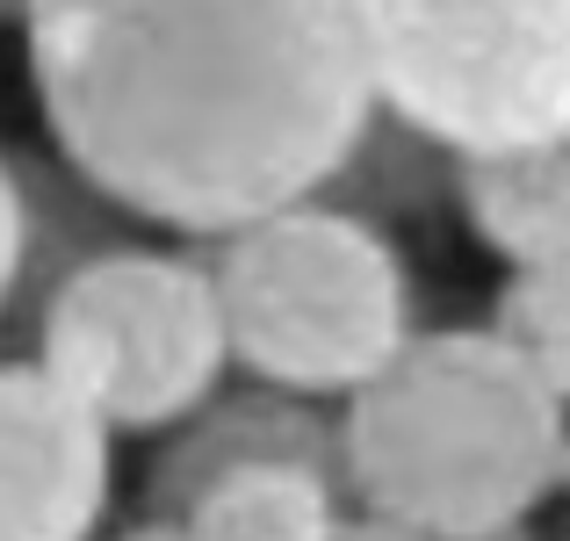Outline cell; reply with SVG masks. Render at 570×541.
<instances>
[{
  "instance_id": "6da1fadb",
  "label": "cell",
  "mask_w": 570,
  "mask_h": 541,
  "mask_svg": "<svg viewBox=\"0 0 570 541\" xmlns=\"http://www.w3.org/2000/svg\"><path fill=\"white\" fill-rule=\"evenodd\" d=\"M14 22L72 180L209 246L325 195L383 116L368 0H22Z\"/></svg>"
},
{
  "instance_id": "7a4b0ae2",
  "label": "cell",
  "mask_w": 570,
  "mask_h": 541,
  "mask_svg": "<svg viewBox=\"0 0 570 541\" xmlns=\"http://www.w3.org/2000/svg\"><path fill=\"white\" fill-rule=\"evenodd\" d=\"M570 397L491 325L412 333L368 390L340 404V476L354 513L426 541L528 528L563 491Z\"/></svg>"
},
{
  "instance_id": "3957f363",
  "label": "cell",
  "mask_w": 570,
  "mask_h": 541,
  "mask_svg": "<svg viewBox=\"0 0 570 541\" xmlns=\"http://www.w3.org/2000/svg\"><path fill=\"white\" fill-rule=\"evenodd\" d=\"M209 275L224 296L232 368L289 397L347 404L412 347V267L376 217L311 195L217 238Z\"/></svg>"
},
{
  "instance_id": "277c9868",
  "label": "cell",
  "mask_w": 570,
  "mask_h": 541,
  "mask_svg": "<svg viewBox=\"0 0 570 541\" xmlns=\"http://www.w3.org/2000/svg\"><path fill=\"white\" fill-rule=\"evenodd\" d=\"M37 361L109 433H174L232 375L217 275L167 246H95L43 296Z\"/></svg>"
},
{
  "instance_id": "5b68a950",
  "label": "cell",
  "mask_w": 570,
  "mask_h": 541,
  "mask_svg": "<svg viewBox=\"0 0 570 541\" xmlns=\"http://www.w3.org/2000/svg\"><path fill=\"white\" fill-rule=\"evenodd\" d=\"M368 58L383 116L448 159L570 130V0H368Z\"/></svg>"
},
{
  "instance_id": "8992f818",
  "label": "cell",
  "mask_w": 570,
  "mask_h": 541,
  "mask_svg": "<svg viewBox=\"0 0 570 541\" xmlns=\"http://www.w3.org/2000/svg\"><path fill=\"white\" fill-rule=\"evenodd\" d=\"M116 499V433L43 368L0 361V541H95Z\"/></svg>"
},
{
  "instance_id": "52a82bcc",
  "label": "cell",
  "mask_w": 570,
  "mask_h": 541,
  "mask_svg": "<svg viewBox=\"0 0 570 541\" xmlns=\"http://www.w3.org/2000/svg\"><path fill=\"white\" fill-rule=\"evenodd\" d=\"M246 462H311V470L340 476V412L318 397H289V390H217L195 419L167 433L153 462V513L181 520L203 484ZM347 484V476H340Z\"/></svg>"
},
{
  "instance_id": "ba28073f",
  "label": "cell",
  "mask_w": 570,
  "mask_h": 541,
  "mask_svg": "<svg viewBox=\"0 0 570 541\" xmlns=\"http://www.w3.org/2000/svg\"><path fill=\"white\" fill-rule=\"evenodd\" d=\"M455 209L499 267L570 260V130L542 145H520V153L462 159Z\"/></svg>"
},
{
  "instance_id": "9c48e42d",
  "label": "cell",
  "mask_w": 570,
  "mask_h": 541,
  "mask_svg": "<svg viewBox=\"0 0 570 541\" xmlns=\"http://www.w3.org/2000/svg\"><path fill=\"white\" fill-rule=\"evenodd\" d=\"M181 528L188 541H333L347 528V484L311 462H246L195 491Z\"/></svg>"
},
{
  "instance_id": "30bf717a",
  "label": "cell",
  "mask_w": 570,
  "mask_h": 541,
  "mask_svg": "<svg viewBox=\"0 0 570 541\" xmlns=\"http://www.w3.org/2000/svg\"><path fill=\"white\" fill-rule=\"evenodd\" d=\"M491 333L505 340L557 397H570V260H528L505 267L491 296Z\"/></svg>"
},
{
  "instance_id": "8fae6325",
  "label": "cell",
  "mask_w": 570,
  "mask_h": 541,
  "mask_svg": "<svg viewBox=\"0 0 570 541\" xmlns=\"http://www.w3.org/2000/svg\"><path fill=\"white\" fill-rule=\"evenodd\" d=\"M29 246H37L29 188H22V174L0 159V311L14 304V289H22V275H29Z\"/></svg>"
},
{
  "instance_id": "7c38bea8",
  "label": "cell",
  "mask_w": 570,
  "mask_h": 541,
  "mask_svg": "<svg viewBox=\"0 0 570 541\" xmlns=\"http://www.w3.org/2000/svg\"><path fill=\"white\" fill-rule=\"evenodd\" d=\"M333 541H426V534L397 528V520H376V513H347V528H340Z\"/></svg>"
},
{
  "instance_id": "4fadbf2b",
  "label": "cell",
  "mask_w": 570,
  "mask_h": 541,
  "mask_svg": "<svg viewBox=\"0 0 570 541\" xmlns=\"http://www.w3.org/2000/svg\"><path fill=\"white\" fill-rule=\"evenodd\" d=\"M116 541H188L181 520H167V513H153V520H138V528H124Z\"/></svg>"
},
{
  "instance_id": "5bb4252c",
  "label": "cell",
  "mask_w": 570,
  "mask_h": 541,
  "mask_svg": "<svg viewBox=\"0 0 570 541\" xmlns=\"http://www.w3.org/2000/svg\"><path fill=\"white\" fill-rule=\"evenodd\" d=\"M470 541H534V528H499V534H470Z\"/></svg>"
},
{
  "instance_id": "9a60e30c",
  "label": "cell",
  "mask_w": 570,
  "mask_h": 541,
  "mask_svg": "<svg viewBox=\"0 0 570 541\" xmlns=\"http://www.w3.org/2000/svg\"><path fill=\"white\" fill-rule=\"evenodd\" d=\"M563 491H570V455H563Z\"/></svg>"
}]
</instances>
